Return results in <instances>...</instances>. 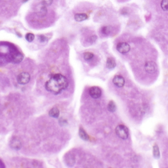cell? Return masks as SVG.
I'll use <instances>...</instances> for the list:
<instances>
[{"label": "cell", "mask_w": 168, "mask_h": 168, "mask_svg": "<svg viewBox=\"0 0 168 168\" xmlns=\"http://www.w3.org/2000/svg\"><path fill=\"white\" fill-rule=\"evenodd\" d=\"M113 82L115 86L121 88L123 87L125 84V80L123 77L120 75H116L113 79Z\"/></svg>", "instance_id": "obj_9"}, {"label": "cell", "mask_w": 168, "mask_h": 168, "mask_svg": "<svg viewBox=\"0 0 168 168\" xmlns=\"http://www.w3.org/2000/svg\"><path fill=\"white\" fill-rule=\"evenodd\" d=\"M24 55L20 52L13 53L10 56V60L14 64H18L23 60Z\"/></svg>", "instance_id": "obj_8"}, {"label": "cell", "mask_w": 168, "mask_h": 168, "mask_svg": "<svg viewBox=\"0 0 168 168\" xmlns=\"http://www.w3.org/2000/svg\"><path fill=\"white\" fill-rule=\"evenodd\" d=\"M112 31V27L111 26H105L101 28V31L103 34L109 35Z\"/></svg>", "instance_id": "obj_15"}, {"label": "cell", "mask_w": 168, "mask_h": 168, "mask_svg": "<svg viewBox=\"0 0 168 168\" xmlns=\"http://www.w3.org/2000/svg\"><path fill=\"white\" fill-rule=\"evenodd\" d=\"M89 94L91 97L96 99L100 97L102 94V91L99 87L92 86L89 90Z\"/></svg>", "instance_id": "obj_7"}, {"label": "cell", "mask_w": 168, "mask_h": 168, "mask_svg": "<svg viewBox=\"0 0 168 168\" xmlns=\"http://www.w3.org/2000/svg\"><path fill=\"white\" fill-rule=\"evenodd\" d=\"M34 38H35V36L33 33H28L26 35V39L29 43L33 42L34 40Z\"/></svg>", "instance_id": "obj_20"}, {"label": "cell", "mask_w": 168, "mask_h": 168, "mask_svg": "<svg viewBox=\"0 0 168 168\" xmlns=\"http://www.w3.org/2000/svg\"><path fill=\"white\" fill-rule=\"evenodd\" d=\"M116 49L120 53L125 54L130 51V46L127 43L121 42L116 45Z\"/></svg>", "instance_id": "obj_5"}, {"label": "cell", "mask_w": 168, "mask_h": 168, "mask_svg": "<svg viewBox=\"0 0 168 168\" xmlns=\"http://www.w3.org/2000/svg\"><path fill=\"white\" fill-rule=\"evenodd\" d=\"M10 146L12 149L15 151H18L21 148V142L18 138H13L10 142Z\"/></svg>", "instance_id": "obj_10"}, {"label": "cell", "mask_w": 168, "mask_h": 168, "mask_svg": "<svg viewBox=\"0 0 168 168\" xmlns=\"http://www.w3.org/2000/svg\"><path fill=\"white\" fill-rule=\"evenodd\" d=\"M38 39L41 43H44L47 41V38L43 35H39L38 37Z\"/></svg>", "instance_id": "obj_24"}, {"label": "cell", "mask_w": 168, "mask_h": 168, "mask_svg": "<svg viewBox=\"0 0 168 168\" xmlns=\"http://www.w3.org/2000/svg\"><path fill=\"white\" fill-rule=\"evenodd\" d=\"M30 76L27 72H22L18 75L17 81L20 84L24 85L28 84L30 80Z\"/></svg>", "instance_id": "obj_4"}, {"label": "cell", "mask_w": 168, "mask_h": 168, "mask_svg": "<svg viewBox=\"0 0 168 168\" xmlns=\"http://www.w3.org/2000/svg\"><path fill=\"white\" fill-rule=\"evenodd\" d=\"M53 0H41V3L46 6H49L53 3Z\"/></svg>", "instance_id": "obj_21"}, {"label": "cell", "mask_w": 168, "mask_h": 168, "mask_svg": "<svg viewBox=\"0 0 168 168\" xmlns=\"http://www.w3.org/2000/svg\"><path fill=\"white\" fill-rule=\"evenodd\" d=\"M59 123L61 126H66L67 124V121L66 119H63V118H60L59 119Z\"/></svg>", "instance_id": "obj_23"}, {"label": "cell", "mask_w": 168, "mask_h": 168, "mask_svg": "<svg viewBox=\"0 0 168 168\" xmlns=\"http://www.w3.org/2000/svg\"><path fill=\"white\" fill-rule=\"evenodd\" d=\"M94 57V54L92 52H86L84 54V58L86 61H91Z\"/></svg>", "instance_id": "obj_18"}, {"label": "cell", "mask_w": 168, "mask_h": 168, "mask_svg": "<svg viewBox=\"0 0 168 168\" xmlns=\"http://www.w3.org/2000/svg\"><path fill=\"white\" fill-rule=\"evenodd\" d=\"M161 7L164 11L168 10V0H162L161 3Z\"/></svg>", "instance_id": "obj_19"}, {"label": "cell", "mask_w": 168, "mask_h": 168, "mask_svg": "<svg viewBox=\"0 0 168 168\" xmlns=\"http://www.w3.org/2000/svg\"><path fill=\"white\" fill-rule=\"evenodd\" d=\"M22 2L23 3H25L29 1V0H21Z\"/></svg>", "instance_id": "obj_26"}, {"label": "cell", "mask_w": 168, "mask_h": 168, "mask_svg": "<svg viewBox=\"0 0 168 168\" xmlns=\"http://www.w3.org/2000/svg\"><path fill=\"white\" fill-rule=\"evenodd\" d=\"M145 69L146 72L148 73H154L157 70V65L153 61H148L145 65Z\"/></svg>", "instance_id": "obj_6"}, {"label": "cell", "mask_w": 168, "mask_h": 168, "mask_svg": "<svg viewBox=\"0 0 168 168\" xmlns=\"http://www.w3.org/2000/svg\"><path fill=\"white\" fill-rule=\"evenodd\" d=\"M116 135L121 139L126 140L129 136V130L125 125L120 124L116 127L115 130Z\"/></svg>", "instance_id": "obj_2"}, {"label": "cell", "mask_w": 168, "mask_h": 168, "mask_svg": "<svg viewBox=\"0 0 168 168\" xmlns=\"http://www.w3.org/2000/svg\"><path fill=\"white\" fill-rule=\"evenodd\" d=\"M88 18L87 14L84 13H78L74 15V19L77 22H82L86 21Z\"/></svg>", "instance_id": "obj_11"}, {"label": "cell", "mask_w": 168, "mask_h": 168, "mask_svg": "<svg viewBox=\"0 0 168 168\" xmlns=\"http://www.w3.org/2000/svg\"><path fill=\"white\" fill-rule=\"evenodd\" d=\"M3 167H5V165L2 161L0 160V168H3Z\"/></svg>", "instance_id": "obj_25"}, {"label": "cell", "mask_w": 168, "mask_h": 168, "mask_svg": "<svg viewBox=\"0 0 168 168\" xmlns=\"http://www.w3.org/2000/svg\"><path fill=\"white\" fill-rule=\"evenodd\" d=\"M35 12L38 17H45L48 13L47 6L44 5L42 3H40L35 7Z\"/></svg>", "instance_id": "obj_3"}, {"label": "cell", "mask_w": 168, "mask_h": 168, "mask_svg": "<svg viewBox=\"0 0 168 168\" xmlns=\"http://www.w3.org/2000/svg\"><path fill=\"white\" fill-rule=\"evenodd\" d=\"M49 115L51 118H58L59 115V110L57 107H53L52 109H51L49 112Z\"/></svg>", "instance_id": "obj_14"}, {"label": "cell", "mask_w": 168, "mask_h": 168, "mask_svg": "<svg viewBox=\"0 0 168 168\" xmlns=\"http://www.w3.org/2000/svg\"><path fill=\"white\" fill-rule=\"evenodd\" d=\"M68 81L66 77L61 73L54 74L45 84L46 90L54 95H58L67 88Z\"/></svg>", "instance_id": "obj_1"}, {"label": "cell", "mask_w": 168, "mask_h": 168, "mask_svg": "<svg viewBox=\"0 0 168 168\" xmlns=\"http://www.w3.org/2000/svg\"><path fill=\"white\" fill-rule=\"evenodd\" d=\"M153 155L154 158L156 159H159L160 157L159 147L158 145L156 144H154L153 147Z\"/></svg>", "instance_id": "obj_16"}, {"label": "cell", "mask_w": 168, "mask_h": 168, "mask_svg": "<svg viewBox=\"0 0 168 168\" xmlns=\"http://www.w3.org/2000/svg\"><path fill=\"white\" fill-rule=\"evenodd\" d=\"M116 66V63L114 58L109 57L107 59L106 61V67L108 69L112 70L115 68Z\"/></svg>", "instance_id": "obj_12"}, {"label": "cell", "mask_w": 168, "mask_h": 168, "mask_svg": "<svg viewBox=\"0 0 168 168\" xmlns=\"http://www.w3.org/2000/svg\"><path fill=\"white\" fill-rule=\"evenodd\" d=\"M79 135L81 139L85 141H88L89 140V136L87 133H86L85 130L83 128L80 127L79 130Z\"/></svg>", "instance_id": "obj_13"}, {"label": "cell", "mask_w": 168, "mask_h": 168, "mask_svg": "<svg viewBox=\"0 0 168 168\" xmlns=\"http://www.w3.org/2000/svg\"><path fill=\"white\" fill-rule=\"evenodd\" d=\"M108 110L111 113H114L116 110V105L113 101H111L109 103L107 106Z\"/></svg>", "instance_id": "obj_17"}, {"label": "cell", "mask_w": 168, "mask_h": 168, "mask_svg": "<svg viewBox=\"0 0 168 168\" xmlns=\"http://www.w3.org/2000/svg\"><path fill=\"white\" fill-rule=\"evenodd\" d=\"M97 39V35H91L90 38H88V42L90 43H95V41H96V39Z\"/></svg>", "instance_id": "obj_22"}]
</instances>
